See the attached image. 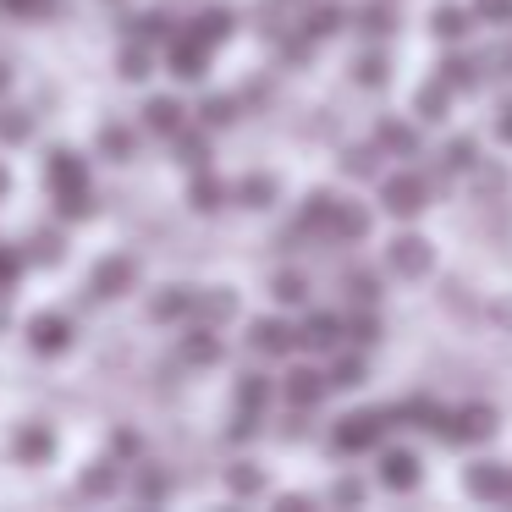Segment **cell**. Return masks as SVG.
Listing matches in <instances>:
<instances>
[{
  "instance_id": "6da1fadb",
  "label": "cell",
  "mask_w": 512,
  "mask_h": 512,
  "mask_svg": "<svg viewBox=\"0 0 512 512\" xmlns=\"http://www.w3.org/2000/svg\"><path fill=\"white\" fill-rule=\"evenodd\" d=\"M391 430V408H364V413H347V419H336L331 430V446L336 452H380V441H386Z\"/></svg>"
},
{
  "instance_id": "7a4b0ae2",
  "label": "cell",
  "mask_w": 512,
  "mask_h": 512,
  "mask_svg": "<svg viewBox=\"0 0 512 512\" xmlns=\"http://www.w3.org/2000/svg\"><path fill=\"white\" fill-rule=\"evenodd\" d=\"M380 204H386L397 221H413V215L430 204V182H424L419 171H397V177L380 182Z\"/></svg>"
},
{
  "instance_id": "3957f363",
  "label": "cell",
  "mask_w": 512,
  "mask_h": 512,
  "mask_svg": "<svg viewBox=\"0 0 512 512\" xmlns=\"http://www.w3.org/2000/svg\"><path fill=\"white\" fill-rule=\"evenodd\" d=\"M435 435H441L446 446H479V441L496 435V413L479 408V402H474V408H457V413H446V419H441V430H435Z\"/></svg>"
},
{
  "instance_id": "277c9868",
  "label": "cell",
  "mask_w": 512,
  "mask_h": 512,
  "mask_svg": "<svg viewBox=\"0 0 512 512\" xmlns=\"http://www.w3.org/2000/svg\"><path fill=\"white\" fill-rule=\"evenodd\" d=\"M133 281H138V265L127 254H111V259H100V265H94L89 292H94V298H122V292H133Z\"/></svg>"
},
{
  "instance_id": "5b68a950",
  "label": "cell",
  "mask_w": 512,
  "mask_h": 512,
  "mask_svg": "<svg viewBox=\"0 0 512 512\" xmlns=\"http://www.w3.org/2000/svg\"><path fill=\"white\" fill-rule=\"evenodd\" d=\"M248 347H254V353H265V358H287L292 347H298V325H287V320H254V325H248Z\"/></svg>"
},
{
  "instance_id": "8992f818",
  "label": "cell",
  "mask_w": 512,
  "mask_h": 512,
  "mask_svg": "<svg viewBox=\"0 0 512 512\" xmlns=\"http://www.w3.org/2000/svg\"><path fill=\"white\" fill-rule=\"evenodd\" d=\"M72 336H78V325L67 320V314H39L34 325H28V342H34V353H67Z\"/></svg>"
},
{
  "instance_id": "52a82bcc",
  "label": "cell",
  "mask_w": 512,
  "mask_h": 512,
  "mask_svg": "<svg viewBox=\"0 0 512 512\" xmlns=\"http://www.w3.org/2000/svg\"><path fill=\"white\" fill-rule=\"evenodd\" d=\"M171 78H182V83H199L204 72H210V45H199L193 34H182V39H171Z\"/></svg>"
},
{
  "instance_id": "ba28073f",
  "label": "cell",
  "mask_w": 512,
  "mask_h": 512,
  "mask_svg": "<svg viewBox=\"0 0 512 512\" xmlns=\"http://www.w3.org/2000/svg\"><path fill=\"white\" fill-rule=\"evenodd\" d=\"M342 336H347V320H336V314H309L298 325V347H309V353H336Z\"/></svg>"
},
{
  "instance_id": "9c48e42d",
  "label": "cell",
  "mask_w": 512,
  "mask_h": 512,
  "mask_svg": "<svg viewBox=\"0 0 512 512\" xmlns=\"http://www.w3.org/2000/svg\"><path fill=\"white\" fill-rule=\"evenodd\" d=\"M50 188L56 193H78V188H89V160L78 155V149H50Z\"/></svg>"
},
{
  "instance_id": "30bf717a",
  "label": "cell",
  "mask_w": 512,
  "mask_h": 512,
  "mask_svg": "<svg viewBox=\"0 0 512 512\" xmlns=\"http://www.w3.org/2000/svg\"><path fill=\"white\" fill-rule=\"evenodd\" d=\"M507 485H512V468H501V463H474L463 474V490L474 501H507Z\"/></svg>"
},
{
  "instance_id": "8fae6325",
  "label": "cell",
  "mask_w": 512,
  "mask_h": 512,
  "mask_svg": "<svg viewBox=\"0 0 512 512\" xmlns=\"http://www.w3.org/2000/svg\"><path fill=\"white\" fill-rule=\"evenodd\" d=\"M419 457L413 452H380V485L386 490H397V496H408L413 485H419Z\"/></svg>"
},
{
  "instance_id": "7c38bea8",
  "label": "cell",
  "mask_w": 512,
  "mask_h": 512,
  "mask_svg": "<svg viewBox=\"0 0 512 512\" xmlns=\"http://www.w3.org/2000/svg\"><path fill=\"white\" fill-rule=\"evenodd\" d=\"M386 265L397 270V276H424V270H430V243H424V237H397V243L386 248Z\"/></svg>"
},
{
  "instance_id": "4fadbf2b",
  "label": "cell",
  "mask_w": 512,
  "mask_h": 512,
  "mask_svg": "<svg viewBox=\"0 0 512 512\" xmlns=\"http://www.w3.org/2000/svg\"><path fill=\"white\" fill-rule=\"evenodd\" d=\"M441 402L430 397H402L397 408H391V424H408V430H441Z\"/></svg>"
},
{
  "instance_id": "5bb4252c",
  "label": "cell",
  "mask_w": 512,
  "mask_h": 512,
  "mask_svg": "<svg viewBox=\"0 0 512 512\" xmlns=\"http://www.w3.org/2000/svg\"><path fill=\"white\" fill-rule=\"evenodd\" d=\"M232 28H237V17L226 12V6H210V12H199V17L188 23V34L199 39V45L215 50V45H226V39H232Z\"/></svg>"
},
{
  "instance_id": "9a60e30c",
  "label": "cell",
  "mask_w": 512,
  "mask_h": 512,
  "mask_svg": "<svg viewBox=\"0 0 512 512\" xmlns=\"http://www.w3.org/2000/svg\"><path fill=\"white\" fill-rule=\"evenodd\" d=\"M325 391H331V380H325L320 369H292V375H287V402H292V408H314Z\"/></svg>"
},
{
  "instance_id": "2e32d148",
  "label": "cell",
  "mask_w": 512,
  "mask_h": 512,
  "mask_svg": "<svg viewBox=\"0 0 512 512\" xmlns=\"http://www.w3.org/2000/svg\"><path fill=\"white\" fill-rule=\"evenodd\" d=\"M369 232V210L353 199H336V215H331V237L336 243H358V237Z\"/></svg>"
},
{
  "instance_id": "e0dca14e",
  "label": "cell",
  "mask_w": 512,
  "mask_h": 512,
  "mask_svg": "<svg viewBox=\"0 0 512 512\" xmlns=\"http://www.w3.org/2000/svg\"><path fill=\"white\" fill-rule=\"evenodd\" d=\"M144 127H149L155 138H177L182 127H188V116H182L177 100H149V105H144Z\"/></svg>"
},
{
  "instance_id": "ac0fdd59",
  "label": "cell",
  "mask_w": 512,
  "mask_h": 512,
  "mask_svg": "<svg viewBox=\"0 0 512 512\" xmlns=\"http://www.w3.org/2000/svg\"><path fill=\"white\" fill-rule=\"evenodd\" d=\"M182 358L188 364H221V336H215V325H193L182 336Z\"/></svg>"
},
{
  "instance_id": "d6986e66",
  "label": "cell",
  "mask_w": 512,
  "mask_h": 512,
  "mask_svg": "<svg viewBox=\"0 0 512 512\" xmlns=\"http://www.w3.org/2000/svg\"><path fill=\"white\" fill-rule=\"evenodd\" d=\"M171 144H177V160H182L188 171H204V166H210V138H204V122H199V127H182Z\"/></svg>"
},
{
  "instance_id": "ffe728a7",
  "label": "cell",
  "mask_w": 512,
  "mask_h": 512,
  "mask_svg": "<svg viewBox=\"0 0 512 512\" xmlns=\"http://www.w3.org/2000/svg\"><path fill=\"white\" fill-rule=\"evenodd\" d=\"M353 23H358V34H369V39H386L391 28H397V12H391L386 0H364L353 12Z\"/></svg>"
},
{
  "instance_id": "44dd1931",
  "label": "cell",
  "mask_w": 512,
  "mask_h": 512,
  "mask_svg": "<svg viewBox=\"0 0 512 512\" xmlns=\"http://www.w3.org/2000/svg\"><path fill=\"white\" fill-rule=\"evenodd\" d=\"M232 199L243 204V210H270V204H276V182H270L265 171H254V177H243L232 188Z\"/></svg>"
},
{
  "instance_id": "7402d4cb",
  "label": "cell",
  "mask_w": 512,
  "mask_h": 512,
  "mask_svg": "<svg viewBox=\"0 0 512 512\" xmlns=\"http://www.w3.org/2000/svg\"><path fill=\"white\" fill-rule=\"evenodd\" d=\"M149 314H155V320H182V314H199V292H193V287H166Z\"/></svg>"
},
{
  "instance_id": "603a6c76",
  "label": "cell",
  "mask_w": 512,
  "mask_h": 512,
  "mask_svg": "<svg viewBox=\"0 0 512 512\" xmlns=\"http://www.w3.org/2000/svg\"><path fill=\"white\" fill-rule=\"evenodd\" d=\"M446 100H452V89H446V78L424 83V89L413 94V111H419V122H446Z\"/></svg>"
},
{
  "instance_id": "cb8c5ba5",
  "label": "cell",
  "mask_w": 512,
  "mask_h": 512,
  "mask_svg": "<svg viewBox=\"0 0 512 512\" xmlns=\"http://www.w3.org/2000/svg\"><path fill=\"white\" fill-rule=\"evenodd\" d=\"M50 452H56V435H50L45 424H28V430L17 435V457H23V463H50Z\"/></svg>"
},
{
  "instance_id": "d4e9b609",
  "label": "cell",
  "mask_w": 512,
  "mask_h": 512,
  "mask_svg": "<svg viewBox=\"0 0 512 512\" xmlns=\"http://www.w3.org/2000/svg\"><path fill=\"white\" fill-rule=\"evenodd\" d=\"M325 380H331V391H353V386H364V358H358V353H336V358H331V369H325Z\"/></svg>"
},
{
  "instance_id": "484cf974",
  "label": "cell",
  "mask_w": 512,
  "mask_h": 512,
  "mask_svg": "<svg viewBox=\"0 0 512 512\" xmlns=\"http://www.w3.org/2000/svg\"><path fill=\"white\" fill-rule=\"evenodd\" d=\"M468 28H474V12H463V6H435V34H441L446 45L468 39Z\"/></svg>"
},
{
  "instance_id": "4316f807",
  "label": "cell",
  "mask_w": 512,
  "mask_h": 512,
  "mask_svg": "<svg viewBox=\"0 0 512 512\" xmlns=\"http://www.w3.org/2000/svg\"><path fill=\"white\" fill-rule=\"evenodd\" d=\"M188 204H193V210H204V215H210V210H221V204H226V188L210 177V166H204L199 177H193V188H188Z\"/></svg>"
},
{
  "instance_id": "83f0119b",
  "label": "cell",
  "mask_w": 512,
  "mask_h": 512,
  "mask_svg": "<svg viewBox=\"0 0 512 512\" xmlns=\"http://www.w3.org/2000/svg\"><path fill=\"white\" fill-rule=\"evenodd\" d=\"M441 78H446V89H474V83H479V61L474 56H446L441 61Z\"/></svg>"
},
{
  "instance_id": "f1b7e54d",
  "label": "cell",
  "mask_w": 512,
  "mask_h": 512,
  "mask_svg": "<svg viewBox=\"0 0 512 512\" xmlns=\"http://www.w3.org/2000/svg\"><path fill=\"white\" fill-rule=\"evenodd\" d=\"M232 314H237V298L226 287H215V292H204V298H199V320L204 325H221V320H232Z\"/></svg>"
},
{
  "instance_id": "f546056e",
  "label": "cell",
  "mask_w": 512,
  "mask_h": 512,
  "mask_svg": "<svg viewBox=\"0 0 512 512\" xmlns=\"http://www.w3.org/2000/svg\"><path fill=\"white\" fill-rule=\"evenodd\" d=\"M375 144L386 149V155H402V160H408V155H413V127H408V122H380Z\"/></svg>"
},
{
  "instance_id": "4dcf8cb0",
  "label": "cell",
  "mask_w": 512,
  "mask_h": 512,
  "mask_svg": "<svg viewBox=\"0 0 512 512\" xmlns=\"http://www.w3.org/2000/svg\"><path fill=\"white\" fill-rule=\"evenodd\" d=\"M0 138H6V144H28V138H34V116L0 105Z\"/></svg>"
},
{
  "instance_id": "1f68e13d",
  "label": "cell",
  "mask_w": 512,
  "mask_h": 512,
  "mask_svg": "<svg viewBox=\"0 0 512 512\" xmlns=\"http://www.w3.org/2000/svg\"><path fill=\"white\" fill-rule=\"evenodd\" d=\"M265 402H270V375H243V380H237V408H265Z\"/></svg>"
},
{
  "instance_id": "d6a6232c",
  "label": "cell",
  "mask_w": 512,
  "mask_h": 512,
  "mask_svg": "<svg viewBox=\"0 0 512 512\" xmlns=\"http://www.w3.org/2000/svg\"><path fill=\"white\" fill-rule=\"evenodd\" d=\"M149 67H155V50H149L144 39L122 50V78H133V83H138V78H149Z\"/></svg>"
},
{
  "instance_id": "836d02e7",
  "label": "cell",
  "mask_w": 512,
  "mask_h": 512,
  "mask_svg": "<svg viewBox=\"0 0 512 512\" xmlns=\"http://www.w3.org/2000/svg\"><path fill=\"white\" fill-rule=\"evenodd\" d=\"M342 17H347L342 6H314L303 28H309V39H325V34H336V28H342Z\"/></svg>"
},
{
  "instance_id": "e575fe53",
  "label": "cell",
  "mask_w": 512,
  "mask_h": 512,
  "mask_svg": "<svg viewBox=\"0 0 512 512\" xmlns=\"http://www.w3.org/2000/svg\"><path fill=\"white\" fill-rule=\"evenodd\" d=\"M226 485H232L237 496H259V490H265V474H259L254 463H237L232 474H226Z\"/></svg>"
},
{
  "instance_id": "d590c367",
  "label": "cell",
  "mask_w": 512,
  "mask_h": 512,
  "mask_svg": "<svg viewBox=\"0 0 512 512\" xmlns=\"http://www.w3.org/2000/svg\"><path fill=\"white\" fill-rule=\"evenodd\" d=\"M100 149L111 160H133V133L127 127H100Z\"/></svg>"
},
{
  "instance_id": "8d00e7d4",
  "label": "cell",
  "mask_w": 512,
  "mask_h": 512,
  "mask_svg": "<svg viewBox=\"0 0 512 512\" xmlns=\"http://www.w3.org/2000/svg\"><path fill=\"white\" fill-rule=\"evenodd\" d=\"M446 166H452V171H474L479 166V144H474V138H452V144H446Z\"/></svg>"
},
{
  "instance_id": "74e56055",
  "label": "cell",
  "mask_w": 512,
  "mask_h": 512,
  "mask_svg": "<svg viewBox=\"0 0 512 512\" xmlns=\"http://www.w3.org/2000/svg\"><path fill=\"white\" fill-rule=\"evenodd\" d=\"M276 303H292V309H298V303H309V281H303L298 270L276 276Z\"/></svg>"
},
{
  "instance_id": "f35d334b",
  "label": "cell",
  "mask_w": 512,
  "mask_h": 512,
  "mask_svg": "<svg viewBox=\"0 0 512 512\" xmlns=\"http://www.w3.org/2000/svg\"><path fill=\"white\" fill-rule=\"evenodd\" d=\"M133 34L144 39V45H155V39H171V17H166V12H144V17L133 23Z\"/></svg>"
},
{
  "instance_id": "ab89813d",
  "label": "cell",
  "mask_w": 512,
  "mask_h": 512,
  "mask_svg": "<svg viewBox=\"0 0 512 512\" xmlns=\"http://www.w3.org/2000/svg\"><path fill=\"white\" fill-rule=\"evenodd\" d=\"M375 160H386V149H347V171H353V177H380V166Z\"/></svg>"
},
{
  "instance_id": "60d3db41",
  "label": "cell",
  "mask_w": 512,
  "mask_h": 512,
  "mask_svg": "<svg viewBox=\"0 0 512 512\" xmlns=\"http://www.w3.org/2000/svg\"><path fill=\"white\" fill-rule=\"evenodd\" d=\"M56 210H61V221H83V215L94 210L89 188H78V193H56Z\"/></svg>"
},
{
  "instance_id": "b9f144b4",
  "label": "cell",
  "mask_w": 512,
  "mask_h": 512,
  "mask_svg": "<svg viewBox=\"0 0 512 512\" xmlns=\"http://www.w3.org/2000/svg\"><path fill=\"white\" fill-rule=\"evenodd\" d=\"M199 122H204V127H226V122H237V105L215 94V100H204V105H199Z\"/></svg>"
},
{
  "instance_id": "7bdbcfd3",
  "label": "cell",
  "mask_w": 512,
  "mask_h": 512,
  "mask_svg": "<svg viewBox=\"0 0 512 512\" xmlns=\"http://www.w3.org/2000/svg\"><path fill=\"white\" fill-rule=\"evenodd\" d=\"M347 336H353L358 347H375L380 342V320L375 314H353V320H347Z\"/></svg>"
},
{
  "instance_id": "ee69618b",
  "label": "cell",
  "mask_w": 512,
  "mask_h": 512,
  "mask_svg": "<svg viewBox=\"0 0 512 512\" xmlns=\"http://www.w3.org/2000/svg\"><path fill=\"white\" fill-rule=\"evenodd\" d=\"M116 468L122 463H94L89 474H83V490H89V496H105V490L116 485Z\"/></svg>"
},
{
  "instance_id": "f6af8a7d",
  "label": "cell",
  "mask_w": 512,
  "mask_h": 512,
  "mask_svg": "<svg viewBox=\"0 0 512 512\" xmlns=\"http://www.w3.org/2000/svg\"><path fill=\"white\" fill-rule=\"evenodd\" d=\"M353 72H358V83H364V89H375V83H386L391 67H386V56H358Z\"/></svg>"
},
{
  "instance_id": "bcb514c9",
  "label": "cell",
  "mask_w": 512,
  "mask_h": 512,
  "mask_svg": "<svg viewBox=\"0 0 512 512\" xmlns=\"http://www.w3.org/2000/svg\"><path fill=\"white\" fill-rule=\"evenodd\" d=\"M0 12H12V17H45L50 0H0Z\"/></svg>"
},
{
  "instance_id": "7dc6e473",
  "label": "cell",
  "mask_w": 512,
  "mask_h": 512,
  "mask_svg": "<svg viewBox=\"0 0 512 512\" xmlns=\"http://www.w3.org/2000/svg\"><path fill=\"white\" fill-rule=\"evenodd\" d=\"M17 270H23V254H17V248H0V287H12Z\"/></svg>"
},
{
  "instance_id": "c3c4849f",
  "label": "cell",
  "mask_w": 512,
  "mask_h": 512,
  "mask_svg": "<svg viewBox=\"0 0 512 512\" xmlns=\"http://www.w3.org/2000/svg\"><path fill=\"white\" fill-rule=\"evenodd\" d=\"M474 17H490V23H507V17H512V0H479V6H474Z\"/></svg>"
},
{
  "instance_id": "681fc988",
  "label": "cell",
  "mask_w": 512,
  "mask_h": 512,
  "mask_svg": "<svg viewBox=\"0 0 512 512\" xmlns=\"http://www.w3.org/2000/svg\"><path fill=\"white\" fill-rule=\"evenodd\" d=\"M166 490H171V479H166V474H144V479H138V496H144V501L166 496Z\"/></svg>"
},
{
  "instance_id": "f907efd6",
  "label": "cell",
  "mask_w": 512,
  "mask_h": 512,
  "mask_svg": "<svg viewBox=\"0 0 512 512\" xmlns=\"http://www.w3.org/2000/svg\"><path fill=\"white\" fill-rule=\"evenodd\" d=\"M347 287H353V298H358V303H375V298H380V281H375V276H353Z\"/></svg>"
},
{
  "instance_id": "816d5d0a",
  "label": "cell",
  "mask_w": 512,
  "mask_h": 512,
  "mask_svg": "<svg viewBox=\"0 0 512 512\" xmlns=\"http://www.w3.org/2000/svg\"><path fill=\"white\" fill-rule=\"evenodd\" d=\"M34 259H39V265H56V259H61V243H56V237H39V243H34Z\"/></svg>"
},
{
  "instance_id": "f5cc1de1",
  "label": "cell",
  "mask_w": 512,
  "mask_h": 512,
  "mask_svg": "<svg viewBox=\"0 0 512 512\" xmlns=\"http://www.w3.org/2000/svg\"><path fill=\"white\" fill-rule=\"evenodd\" d=\"M496 133L512 144V105H501V122H496Z\"/></svg>"
},
{
  "instance_id": "db71d44e",
  "label": "cell",
  "mask_w": 512,
  "mask_h": 512,
  "mask_svg": "<svg viewBox=\"0 0 512 512\" xmlns=\"http://www.w3.org/2000/svg\"><path fill=\"white\" fill-rule=\"evenodd\" d=\"M6 83H12V72H6V61H0V94H6Z\"/></svg>"
},
{
  "instance_id": "11a10c76",
  "label": "cell",
  "mask_w": 512,
  "mask_h": 512,
  "mask_svg": "<svg viewBox=\"0 0 512 512\" xmlns=\"http://www.w3.org/2000/svg\"><path fill=\"white\" fill-rule=\"evenodd\" d=\"M6 188H12V177H6V166H0V199H6Z\"/></svg>"
}]
</instances>
